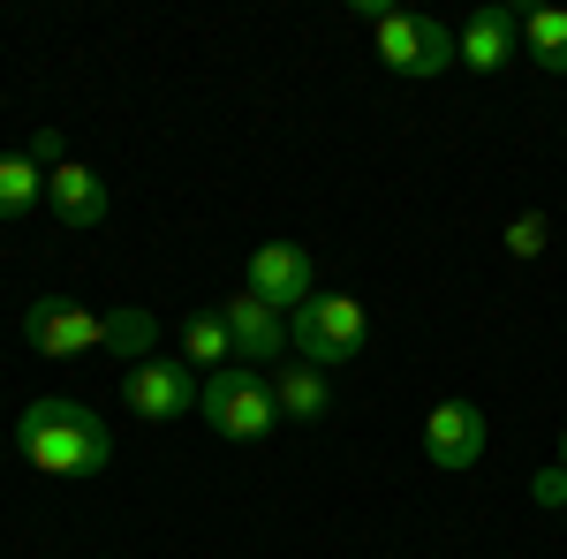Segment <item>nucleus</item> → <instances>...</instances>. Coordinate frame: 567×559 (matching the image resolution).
<instances>
[{
    "label": "nucleus",
    "instance_id": "obj_16",
    "mask_svg": "<svg viewBox=\"0 0 567 559\" xmlns=\"http://www.w3.org/2000/svg\"><path fill=\"white\" fill-rule=\"evenodd\" d=\"M31 205H45V174L23 152H0V219H23Z\"/></svg>",
    "mask_w": 567,
    "mask_h": 559
},
{
    "label": "nucleus",
    "instance_id": "obj_5",
    "mask_svg": "<svg viewBox=\"0 0 567 559\" xmlns=\"http://www.w3.org/2000/svg\"><path fill=\"white\" fill-rule=\"evenodd\" d=\"M197 393H205V379H197L189 363H167V355H152V363H130V371H122V401H130L144 424H175V416H189Z\"/></svg>",
    "mask_w": 567,
    "mask_h": 559
},
{
    "label": "nucleus",
    "instance_id": "obj_7",
    "mask_svg": "<svg viewBox=\"0 0 567 559\" xmlns=\"http://www.w3.org/2000/svg\"><path fill=\"white\" fill-rule=\"evenodd\" d=\"M250 296L272 302V310H303L318 296V265H310L303 242H258L250 250Z\"/></svg>",
    "mask_w": 567,
    "mask_h": 559
},
{
    "label": "nucleus",
    "instance_id": "obj_10",
    "mask_svg": "<svg viewBox=\"0 0 567 559\" xmlns=\"http://www.w3.org/2000/svg\"><path fill=\"white\" fill-rule=\"evenodd\" d=\"M454 39H462V69L492 76V69H507V53L523 45V15H507V8H492V0H484L477 15L454 31Z\"/></svg>",
    "mask_w": 567,
    "mask_h": 559
},
{
    "label": "nucleus",
    "instance_id": "obj_11",
    "mask_svg": "<svg viewBox=\"0 0 567 559\" xmlns=\"http://www.w3.org/2000/svg\"><path fill=\"white\" fill-rule=\"evenodd\" d=\"M45 205H53L61 227H99V219H106V182H99L84 159H69V167L45 174Z\"/></svg>",
    "mask_w": 567,
    "mask_h": 559
},
{
    "label": "nucleus",
    "instance_id": "obj_2",
    "mask_svg": "<svg viewBox=\"0 0 567 559\" xmlns=\"http://www.w3.org/2000/svg\"><path fill=\"white\" fill-rule=\"evenodd\" d=\"M197 408H205V424L219 438H265V431H280V401H272V379L250 371V363H227V371H205V393H197Z\"/></svg>",
    "mask_w": 567,
    "mask_h": 559
},
{
    "label": "nucleus",
    "instance_id": "obj_12",
    "mask_svg": "<svg viewBox=\"0 0 567 559\" xmlns=\"http://www.w3.org/2000/svg\"><path fill=\"white\" fill-rule=\"evenodd\" d=\"M272 401H280L288 424H326V416H333V386H326V371H310V363H280V371H272Z\"/></svg>",
    "mask_w": 567,
    "mask_h": 559
},
{
    "label": "nucleus",
    "instance_id": "obj_20",
    "mask_svg": "<svg viewBox=\"0 0 567 559\" xmlns=\"http://www.w3.org/2000/svg\"><path fill=\"white\" fill-rule=\"evenodd\" d=\"M560 469H567V431H560Z\"/></svg>",
    "mask_w": 567,
    "mask_h": 559
},
{
    "label": "nucleus",
    "instance_id": "obj_19",
    "mask_svg": "<svg viewBox=\"0 0 567 559\" xmlns=\"http://www.w3.org/2000/svg\"><path fill=\"white\" fill-rule=\"evenodd\" d=\"M529 499H537V507H567V469H560V462L529 476Z\"/></svg>",
    "mask_w": 567,
    "mask_h": 559
},
{
    "label": "nucleus",
    "instance_id": "obj_18",
    "mask_svg": "<svg viewBox=\"0 0 567 559\" xmlns=\"http://www.w3.org/2000/svg\"><path fill=\"white\" fill-rule=\"evenodd\" d=\"M23 159H31V167H39V174L69 167V136H61V130H39V136H31V144H23Z\"/></svg>",
    "mask_w": 567,
    "mask_h": 559
},
{
    "label": "nucleus",
    "instance_id": "obj_14",
    "mask_svg": "<svg viewBox=\"0 0 567 559\" xmlns=\"http://www.w3.org/2000/svg\"><path fill=\"white\" fill-rule=\"evenodd\" d=\"M523 45L545 76H567V8H529L523 15Z\"/></svg>",
    "mask_w": 567,
    "mask_h": 559
},
{
    "label": "nucleus",
    "instance_id": "obj_1",
    "mask_svg": "<svg viewBox=\"0 0 567 559\" xmlns=\"http://www.w3.org/2000/svg\"><path fill=\"white\" fill-rule=\"evenodd\" d=\"M16 454L39 476H99L114 462V438H106V424L91 416L84 401L45 393V401H31V408L16 416Z\"/></svg>",
    "mask_w": 567,
    "mask_h": 559
},
{
    "label": "nucleus",
    "instance_id": "obj_8",
    "mask_svg": "<svg viewBox=\"0 0 567 559\" xmlns=\"http://www.w3.org/2000/svg\"><path fill=\"white\" fill-rule=\"evenodd\" d=\"M424 462L432 469H477L484 462V408L477 401H439L424 416Z\"/></svg>",
    "mask_w": 567,
    "mask_h": 559
},
{
    "label": "nucleus",
    "instance_id": "obj_9",
    "mask_svg": "<svg viewBox=\"0 0 567 559\" xmlns=\"http://www.w3.org/2000/svg\"><path fill=\"white\" fill-rule=\"evenodd\" d=\"M219 318H227V333H235V363H280V348H288V325H280V310L272 302H258L250 288L243 296L219 302Z\"/></svg>",
    "mask_w": 567,
    "mask_h": 559
},
{
    "label": "nucleus",
    "instance_id": "obj_4",
    "mask_svg": "<svg viewBox=\"0 0 567 559\" xmlns=\"http://www.w3.org/2000/svg\"><path fill=\"white\" fill-rule=\"evenodd\" d=\"M379 61H386L393 76L424 84V76H446V69L462 61V39H454L439 15H386V23H379Z\"/></svg>",
    "mask_w": 567,
    "mask_h": 559
},
{
    "label": "nucleus",
    "instance_id": "obj_3",
    "mask_svg": "<svg viewBox=\"0 0 567 559\" xmlns=\"http://www.w3.org/2000/svg\"><path fill=\"white\" fill-rule=\"evenodd\" d=\"M363 341H371V325H363V302L341 296V288L310 296L303 310L288 318V348L303 355L310 371H326V363H349V355H363Z\"/></svg>",
    "mask_w": 567,
    "mask_h": 559
},
{
    "label": "nucleus",
    "instance_id": "obj_17",
    "mask_svg": "<svg viewBox=\"0 0 567 559\" xmlns=\"http://www.w3.org/2000/svg\"><path fill=\"white\" fill-rule=\"evenodd\" d=\"M545 235H553V219H545V213H515V219H507V258L537 265V258H545Z\"/></svg>",
    "mask_w": 567,
    "mask_h": 559
},
{
    "label": "nucleus",
    "instance_id": "obj_15",
    "mask_svg": "<svg viewBox=\"0 0 567 559\" xmlns=\"http://www.w3.org/2000/svg\"><path fill=\"white\" fill-rule=\"evenodd\" d=\"M182 363H213V371L235 363V333H227V318H219V310L182 318Z\"/></svg>",
    "mask_w": 567,
    "mask_h": 559
},
{
    "label": "nucleus",
    "instance_id": "obj_6",
    "mask_svg": "<svg viewBox=\"0 0 567 559\" xmlns=\"http://www.w3.org/2000/svg\"><path fill=\"white\" fill-rule=\"evenodd\" d=\"M23 341L39 355H84V348H106V310H84L76 296H39L23 310Z\"/></svg>",
    "mask_w": 567,
    "mask_h": 559
},
{
    "label": "nucleus",
    "instance_id": "obj_13",
    "mask_svg": "<svg viewBox=\"0 0 567 559\" xmlns=\"http://www.w3.org/2000/svg\"><path fill=\"white\" fill-rule=\"evenodd\" d=\"M106 348H114L122 363H152V348H159V318H152L144 302H122V310H106Z\"/></svg>",
    "mask_w": 567,
    "mask_h": 559
}]
</instances>
